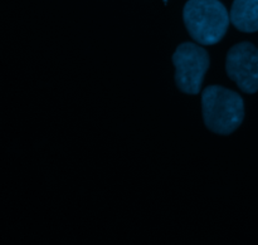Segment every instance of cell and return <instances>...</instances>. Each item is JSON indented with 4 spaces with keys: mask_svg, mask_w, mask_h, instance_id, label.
Returning a JSON list of instances; mask_svg holds the SVG:
<instances>
[{
    "mask_svg": "<svg viewBox=\"0 0 258 245\" xmlns=\"http://www.w3.org/2000/svg\"><path fill=\"white\" fill-rule=\"evenodd\" d=\"M202 111L207 127L218 135H231L244 118L241 96L221 86H211L203 91Z\"/></svg>",
    "mask_w": 258,
    "mask_h": 245,
    "instance_id": "1",
    "label": "cell"
},
{
    "mask_svg": "<svg viewBox=\"0 0 258 245\" xmlns=\"http://www.w3.org/2000/svg\"><path fill=\"white\" fill-rule=\"evenodd\" d=\"M183 17L189 34L203 45L217 44L227 33L231 20L219 0H189Z\"/></svg>",
    "mask_w": 258,
    "mask_h": 245,
    "instance_id": "2",
    "label": "cell"
},
{
    "mask_svg": "<svg viewBox=\"0 0 258 245\" xmlns=\"http://www.w3.org/2000/svg\"><path fill=\"white\" fill-rule=\"evenodd\" d=\"M173 63L179 90L188 95H198L209 67L207 50L193 43H183L174 52Z\"/></svg>",
    "mask_w": 258,
    "mask_h": 245,
    "instance_id": "3",
    "label": "cell"
},
{
    "mask_svg": "<svg viewBox=\"0 0 258 245\" xmlns=\"http://www.w3.org/2000/svg\"><path fill=\"white\" fill-rule=\"evenodd\" d=\"M226 70L232 80L246 93L258 91V48L248 42L232 47L227 54Z\"/></svg>",
    "mask_w": 258,
    "mask_h": 245,
    "instance_id": "4",
    "label": "cell"
},
{
    "mask_svg": "<svg viewBox=\"0 0 258 245\" xmlns=\"http://www.w3.org/2000/svg\"><path fill=\"white\" fill-rule=\"evenodd\" d=\"M231 22L241 32H257L258 0H234L231 10Z\"/></svg>",
    "mask_w": 258,
    "mask_h": 245,
    "instance_id": "5",
    "label": "cell"
}]
</instances>
